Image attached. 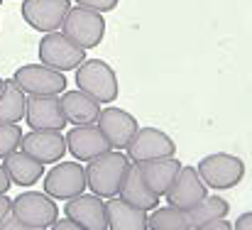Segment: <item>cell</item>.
<instances>
[{"label":"cell","instance_id":"6da1fadb","mask_svg":"<svg viewBox=\"0 0 252 230\" xmlns=\"http://www.w3.org/2000/svg\"><path fill=\"white\" fill-rule=\"evenodd\" d=\"M130 157L120 152H108L100 154L98 159H91L86 166V179H88V189L100 196V198H113L120 194L123 179L130 169Z\"/></svg>","mask_w":252,"mask_h":230},{"label":"cell","instance_id":"7a4b0ae2","mask_svg":"<svg viewBox=\"0 0 252 230\" xmlns=\"http://www.w3.org/2000/svg\"><path fill=\"white\" fill-rule=\"evenodd\" d=\"M198 174L203 179V184L208 189L216 191H225L238 186L245 179V162L235 154H225V152H216L208 154L198 162Z\"/></svg>","mask_w":252,"mask_h":230},{"label":"cell","instance_id":"3957f363","mask_svg":"<svg viewBox=\"0 0 252 230\" xmlns=\"http://www.w3.org/2000/svg\"><path fill=\"white\" fill-rule=\"evenodd\" d=\"M62 32L74 42L79 44L81 49H93L100 44L103 34H105V20L100 12L95 10H88V7H81V5H74L64 22H62Z\"/></svg>","mask_w":252,"mask_h":230},{"label":"cell","instance_id":"277c9868","mask_svg":"<svg viewBox=\"0 0 252 230\" xmlns=\"http://www.w3.org/2000/svg\"><path fill=\"white\" fill-rule=\"evenodd\" d=\"M76 86L98 103H113L118 98V76L113 66L100 59H86L76 69Z\"/></svg>","mask_w":252,"mask_h":230},{"label":"cell","instance_id":"5b68a950","mask_svg":"<svg viewBox=\"0 0 252 230\" xmlns=\"http://www.w3.org/2000/svg\"><path fill=\"white\" fill-rule=\"evenodd\" d=\"M39 62L57 69V71H71L79 69L86 62V49L74 44L64 32H47L39 39Z\"/></svg>","mask_w":252,"mask_h":230},{"label":"cell","instance_id":"8992f818","mask_svg":"<svg viewBox=\"0 0 252 230\" xmlns=\"http://www.w3.org/2000/svg\"><path fill=\"white\" fill-rule=\"evenodd\" d=\"M12 216L17 221H22L25 226L52 228L59 221V208H57V203L49 194L27 191V194H20L12 201Z\"/></svg>","mask_w":252,"mask_h":230},{"label":"cell","instance_id":"52a82bcc","mask_svg":"<svg viewBox=\"0 0 252 230\" xmlns=\"http://www.w3.org/2000/svg\"><path fill=\"white\" fill-rule=\"evenodd\" d=\"M86 186H88L86 169L79 162H59L44 176V194H49L52 198H62V201H71L81 196Z\"/></svg>","mask_w":252,"mask_h":230},{"label":"cell","instance_id":"ba28073f","mask_svg":"<svg viewBox=\"0 0 252 230\" xmlns=\"http://www.w3.org/2000/svg\"><path fill=\"white\" fill-rule=\"evenodd\" d=\"M12 78L27 96H59V93L66 91L64 71H57V69L42 64V62L20 66Z\"/></svg>","mask_w":252,"mask_h":230},{"label":"cell","instance_id":"9c48e42d","mask_svg":"<svg viewBox=\"0 0 252 230\" xmlns=\"http://www.w3.org/2000/svg\"><path fill=\"white\" fill-rule=\"evenodd\" d=\"M176 154V145L167 132L157 130V128H140L135 132V137L127 145V157L135 164L142 162H152V159H164V157H174Z\"/></svg>","mask_w":252,"mask_h":230},{"label":"cell","instance_id":"30bf717a","mask_svg":"<svg viewBox=\"0 0 252 230\" xmlns=\"http://www.w3.org/2000/svg\"><path fill=\"white\" fill-rule=\"evenodd\" d=\"M206 196H208V186L203 184L198 169L196 166H181V171L176 174V181L171 184V189L167 191L164 198L169 201V206H174V208L191 211Z\"/></svg>","mask_w":252,"mask_h":230},{"label":"cell","instance_id":"8fae6325","mask_svg":"<svg viewBox=\"0 0 252 230\" xmlns=\"http://www.w3.org/2000/svg\"><path fill=\"white\" fill-rule=\"evenodd\" d=\"M71 10L69 0H22V17L32 30L57 32Z\"/></svg>","mask_w":252,"mask_h":230},{"label":"cell","instance_id":"7c38bea8","mask_svg":"<svg viewBox=\"0 0 252 230\" xmlns=\"http://www.w3.org/2000/svg\"><path fill=\"white\" fill-rule=\"evenodd\" d=\"M20 150L42 164H57L59 159H64L69 147H66V137L62 135V130H32L22 137Z\"/></svg>","mask_w":252,"mask_h":230},{"label":"cell","instance_id":"4fadbf2b","mask_svg":"<svg viewBox=\"0 0 252 230\" xmlns=\"http://www.w3.org/2000/svg\"><path fill=\"white\" fill-rule=\"evenodd\" d=\"M25 120L32 130H64L66 115L59 96H30Z\"/></svg>","mask_w":252,"mask_h":230},{"label":"cell","instance_id":"5bb4252c","mask_svg":"<svg viewBox=\"0 0 252 230\" xmlns=\"http://www.w3.org/2000/svg\"><path fill=\"white\" fill-rule=\"evenodd\" d=\"M100 132L105 135V140L113 145V150H127L130 140L135 137V132L140 130L137 128V120L123 110V108H103L100 115H98V123Z\"/></svg>","mask_w":252,"mask_h":230},{"label":"cell","instance_id":"9a60e30c","mask_svg":"<svg viewBox=\"0 0 252 230\" xmlns=\"http://www.w3.org/2000/svg\"><path fill=\"white\" fill-rule=\"evenodd\" d=\"M64 216L86 230H108V208L100 196L81 194L64 206Z\"/></svg>","mask_w":252,"mask_h":230},{"label":"cell","instance_id":"2e32d148","mask_svg":"<svg viewBox=\"0 0 252 230\" xmlns=\"http://www.w3.org/2000/svg\"><path fill=\"white\" fill-rule=\"evenodd\" d=\"M66 147L79 162L98 159L100 154L113 152V145L105 140L98 125H79L66 135Z\"/></svg>","mask_w":252,"mask_h":230},{"label":"cell","instance_id":"e0dca14e","mask_svg":"<svg viewBox=\"0 0 252 230\" xmlns=\"http://www.w3.org/2000/svg\"><path fill=\"white\" fill-rule=\"evenodd\" d=\"M118 196H120L123 201L137 206L140 211H155L157 203H159V198H162V196H157V194L150 189V184L145 181L142 166L135 164V162L130 164V169H127V174H125V179H123V186H120V194H118Z\"/></svg>","mask_w":252,"mask_h":230},{"label":"cell","instance_id":"ac0fdd59","mask_svg":"<svg viewBox=\"0 0 252 230\" xmlns=\"http://www.w3.org/2000/svg\"><path fill=\"white\" fill-rule=\"evenodd\" d=\"M62 108L66 115V123L79 125H95L98 115H100V103L95 98H91L84 91H64L62 96Z\"/></svg>","mask_w":252,"mask_h":230},{"label":"cell","instance_id":"d6986e66","mask_svg":"<svg viewBox=\"0 0 252 230\" xmlns=\"http://www.w3.org/2000/svg\"><path fill=\"white\" fill-rule=\"evenodd\" d=\"M108 228L110 230H147L150 216L147 211H140L137 206L123 201L120 196H113L108 203Z\"/></svg>","mask_w":252,"mask_h":230},{"label":"cell","instance_id":"ffe728a7","mask_svg":"<svg viewBox=\"0 0 252 230\" xmlns=\"http://www.w3.org/2000/svg\"><path fill=\"white\" fill-rule=\"evenodd\" d=\"M142 174L145 181L150 184V189L157 196H167V191L171 189V184L176 181V174L181 171V162L174 157H164V159H152V162H142Z\"/></svg>","mask_w":252,"mask_h":230},{"label":"cell","instance_id":"44dd1931","mask_svg":"<svg viewBox=\"0 0 252 230\" xmlns=\"http://www.w3.org/2000/svg\"><path fill=\"white\" fill-rule=\"evenodd\" d=\"M2 164H5L12 184H17V186H32L44 176V164L37 162L34 157H30L27 152H22V150H17L7 159H2Z\"/></svg>","mask_w":252,"mask_h":230},{"label":"cell","instance_id":"7402d4cb","mask_svg":"<svg viewBox=\"0 0 252 230\" xmlns=\"http://www.w3.org/2000/svg\"><path fill=\"white\" fill-rule=\"evenodd\" d=\"M27 113V93L15 83V78L2 83L0 91V125H17Z\"/></svg>","mask_w":252,"mask_h":230},{"label":"cell","instance_id":"603a6c76","mask_svg":"<svg viewBox=\"0 0 252 230\" xmlns=\"http://www.w3.org/2000/svg\"><path fill=\"white\" fill-rule=\"evenodd\" d=\"M228 211H230V203L225 198H220V196H206L196 208L186 211V216H189L191 230H201V228H206V226H211V223H216V221H220V218H228Z\"/></svg>","mask_w":252,"mask_h":230},{"label":"cell","instance_id":"cb8c5ba5","mask_svg":"<svg viewBox=\"0 0 252 230\" xmlns=\"http://www.w3.org/2000/svg\"><path fill=\"white\" fill-rule=\"evenodd\" d=\"M150 228L152 230H191L189 226V216L181 208L164 206V208H155L150 216Z\"/></svg>","mask_w":252,"mask_h":230},{"label":"cell","instance_id":"d4e9b609","mask_svg":"<svg viewBox=\"0 0 252 230\" xmlns=\"http://www.w3.org/2000/svg\"><path fill=\"white\" fill-rule=\"evenodd\" d=\"M25 132L20 125H0V159H7L12 152L20 150Z\"/></svg>","mask_w":252,"mask_h":230},{"label":"cell","instance_id":"484cf974","mask_svg":"<svg viewBox=\"0 0 252 230\" xmlns=\"http://www.w3.org/2000/svg\"><path fill=\"white\" fill-rule=\"evenodd\" d=\"M81 7H88V10H95V12H108L118 5V0H76Z\"/></svg>","mask_w":252,"mask_h":230},{"label":"cell","instance_id":"4316f807","mask_svg":"<svg viewBox=\"0 0 252 230\" xmlns=\"http://www.w3.org/2000/svg\"><path fill=\"white\" fill-rule=\"evenodd\" d=\"M0 230H47V228H34V226H25L22 221H17L12 213L5 218V223L0 226Z\"/></svg>","mask_w":252,"mask_h":230},{"label":"cell","instance_id":"83f0119b","mask_svg":"<svg viewBox=\"0 0 252 230\" xmlns=\"http://www.w3.org/2000/svg\"><path fill=\"white\" fill-rule=\"evenodd\" d=\"M12 213V201L5 196V194H0V226L5 223V218Z\"/></svg>","mask_w":252,"mask_h":230},{"label":"cell","instance_id":"f1b7e54d","mask_svg":"<svg viewBox=\"0 0 252 230\" xmlns=\"http://www.w3.org/2000/svg\"><path fill=\"white\" fill-rule=\"evenodd\" d=\"M49 230H86V228H81L79 223H74L71 218H59Z\"/></svg>","mask_w":252,"mask_h":230},{"label":"cell","instance_id":"f546056e","mask_svg":"<svg viewBox=\"0 0 252 230\" xmlns=\"http://www.w3.org/2000/svg\"><path fill=\"white\" fill-rule=\"evenodd\" d=\"M10 184H12V179H10V174H7V169H5V164L0 162V194H7V189H10Z\"/></svg>","mask_w":252,"mask_h":230},{"label":"cell","instance_id":"4dcf8cb0","mask_svg":"<svg viewBox=\"0 0 252 230\" xmlns=\"http://www.w3.org/2000/svg\"><path fill=\"white\" fill-rule=\"evenodd\" d=\"M235 230H252V211L235 218Z\"/></svg>","mask_w":252,"mask_h":230},{"label":"cell","instance_id":"1f68e13d","mask_svg":"<svg viewBox=\"0 0 252 230\" xmlns=\"http://www.w3.org/2000/svg\"><path fill=\"white\" fill-rule=\"evenodd\" d=\"M201 230H235V226L230 221L220 218V221H216V223H211V226H206V228H201Z\"/></svg>","mask_w":252,"mask_h":230},{"label":"cell","instance_id":"d6a6232c","mask_svg":"<svg viewBox=\"0 0 252 230\" xmlns=\"http://www.w3.org/2000/svg\"><path fill=\"white\" fill-rule=\"evenodd\" d=\"M2 83H5V81H2V78H0V91H2Z\"/></svg>","mask_w":252,"mask_h":230},{"label":"cell","instance_id":"836d02e7","mask_svg":"<svg viewBox=\"0 0 252 230\" xmlns=\"http://www.w3.org/2000/svg\"><path fill=\"white\" fill-rule=\"evenodd\" d=\"M0 2H2V0H0Z\"/></svg>","mask_w":252,"mask_h":230}]
</instances>
